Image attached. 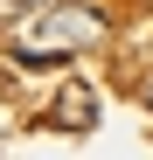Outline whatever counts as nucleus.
<instances>
[{"label":"nucleus","instance_id":"nucleus-1","mask_svg":"<svg viewBox=\"0 0 153 160\" xmlns=\"http://www.w3.org/2000/svg\"><path fill=\"white\" fill-rule=\"evenodd\" d=\"M56 125H63V132H97V91L70 77L63 98H56Z\"/></svg>","mask_w":153,"mask_h":160},{"label":"nucleus","instance_id":"nucleus-2","mask_svg":"<svg viewBox=\"0 0 153 160\" xmlns=\"http://www.w3.org/2000/svg\"><path fill=\"white\" fill-rule=\"evenodd\" d=\"M139 104H146V112H153V77H146V84H139Z\"/></svg>","mask_w":153,"mask_h":160}]
</instances>
